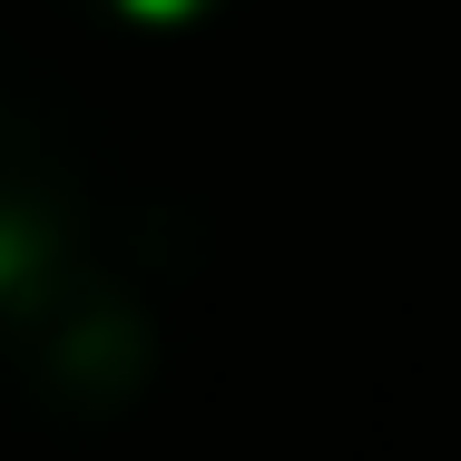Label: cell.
Instances as JSON below:
<instances>
[{"mask_svg": "<svg viewBox=\"0 0 461 461\" xmlns=\"http://www.w3.org/2000/svg\"><path fill=\"white\" fill-rule=\"evenodd\" d=\"M186 266H196V236H186L177 206H118L108 196L98 236L0 324V364L59 422H118L158 383L167 304H177Z\"/></svg>", "mask_w": 461, "mask_h": 461, "instance_id": "cell-1", "label": "cell"}, {"mask_svg": "<svg viewBox=\"0 0 461 461\" xmlns=\"http://www.w3.org/2000/svg\"><path fill=\"white\" fill-rule=\"evenodd\" d=\"M69 10L98 20V30H128V40H177L196 20H216L226 0H69Z\"/></svg>", "mask_w": 461, "mask_h": 461, "instance_id": "cell-3", "label": "cell"}, {"mask_svg": "<svg viewBox=\"0 0 461 461\" xmlns=\"http://www.w3.org/2000/svg\"><path fill=\"white\" fill-rule=\"evenodd\" d=\"M98 216H108V186L79 108L0 69V324L98 236Z\"/></svg>", "mask_w": 461, "mask_h": 461, "instance_id": "cell-2", "label": "cell"}]
</instances>
